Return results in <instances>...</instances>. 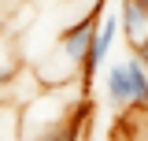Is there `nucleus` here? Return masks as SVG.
I'll return each instance as SVG.
<instances>
[{
  "label": "nucleus",
  "mask_w": 148,
  "mask_h": 141,
  "mask_svg": "<svg viewBox=\"0 0 148 141\" xmlns=\"http://www.w3.org/2000/svg\"><path fill=\"white\" fill-rule=\"evenodd\" d=\"M119 11H111V15H104V22L96 26V34H92V41H89V52L82 56V78L89 82L92 74L100 70V63L108 59V52H111V45H115V34H119Z\"/></svg>",
  "instance_id": "f257e3e1"
},
{
  "label": "nucleus",
  "mask_w": 148,
  "mask_h": 141,
  "mask_svg": "<svg viewBox=\"0 0 148 141\" xmlns=\"http://www.w3.org/2000/svg\"><path fill=\"white\" fill-rule=\"evenodd\" d=\"M96 26H100V8H89V15L82 19V22H74L71 30L59 37V45H56V48L67 56L71 63L82 67V56L89 52V41H92V34H96Z\"/></svg>",
  "instance_id": "f03ea898"
},
{
  "label": "nucleus",
  "mask_w": 148,
  "mask_h": 141,
  "mask_svg": "<svg viewBox=\"0 0 148 141\" xmlns=\"http://www.w3.org/2000/svg\"><path fill=\"white\" fill-rule=\"evenodd\" d=\"M85 119H89V100H82L59 126H52V130H45V134H37V138H30V141H82Z\"/></svg>",
  "instance_id": "7ed1b4c3"
},
{
  "label": "nucleus",
  "mask_w": 148,
  "mask_h": 141,
  "mask_svg": "<svg viewBox=\"0 0 148 141\" xmlns=\"http://www.w3.org/2000/svg\"><path fill=\"white\" fill-rule=\"evenodd\" d=\"M119 22L130 37V48H141L148 41V8L145 4H133V0H122V11H119Z\"/></svg>",
  "instance_id": "20e7f679"
},
{
  "label": "nucleus",
  "mask_w": 148,
  "mask_h": 141,
  "mask_svg": "<svg viewBox=\"0 0 148 141\" xmlns=\"http://www.w3.org/2000/svg\"><path fill=\"white\" fill-rule=\"evenodd\" d=\"M104 89H108V100L111 104H130L133 100V86H130V70H126V59L122 63H111L108 74H104Z\"/></svg>",
  "instance_id": "39448f33"
},
{
  "label": "nucleus",
  "mask_w": 148,
  "mask_h": 141,
  "mask_svg": "<svg viewBox=\"0 0 148 141\" xmlns=\"http://www.w3.org/2000/svg\"><path fill=\"white\" fill-rule=\"evenodd\" d=\"M126 70H130V86H133V100L130 104L137 111H148V67H145V59L133 52L126 59Z\"/></svg>",
  "instance_id": "423d86ee"
},
{
  "label": "nucleus",
  "mask_w": 148,
  "mask_h": 141,
  "mask_svg": "<svg viewBox=\"0 0 148 141\" xmlns=\"http://www.w3.org/2000/svg\"><path fill=\"white\" fill-rule=\"evenodd\" d=\"M133 52L141 56V59H145V67H148V41H145V45H141V48H133Z\"/></svg>",
  "instance_id": "0eeeda50"
},
{
  "label": "nucleus",
  "mask_w": 148,
  "mask_h": 141,
  "mask_svg": "<svg viewBox=\"0 0 148 141\" xmlns=\"http://www.w3.org/2000/svg\"><path fill=\"white\" fill-rule=\"evenodd\" d=\"M100 4H104V0H89V8H100Z\"/></svg>",
  "instance_id": "6e6552de"
},
{
  "label": "nucleus",
  "mask_w": 148,
  "mask_h": 141,
  "mask_svg": "<svg viewBox=\"0 0 148 141\" xmlns=\"http://www.w3.org/2000/svg\"><path fill=\"white\" fill-rule=\"evenodd\" d=\"M133 4H145V8H148V0H133Z\"/></svg>",
  "instance_id": "1a4fd4ad"
},
{
  "label": "nucleus",
  "mask_w": 148,
  "mask_h": 141,
  "mask_svg": "<svg viewBox=\"0 0 148 141\" xmlns=\"http://www.w3.org/2000/svg\"><path fill=\"white\" fill-rule=\"evenodd\" d=\"M85 141H100V138H92V134H89V138H85Z\"/></svg>",
  "instance_id": "9d476101"
},
{
  "label": "nucleus",
  "mask_w": 148,
  "mask_h": 141,
  "mask_svg": "<svg viewBox=\"0 0 148 141\" xmlns=\"http://www.w3.org/2000/svg\"><path fill=\"white\" fill-rule=\"evenodd\" d=\"M0 141H4V138H0Z\"/></svg>",
  "instance_id": "9b49d317"
}]
</instances>
